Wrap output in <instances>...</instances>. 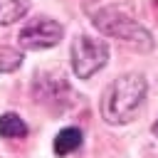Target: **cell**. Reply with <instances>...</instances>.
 I'll list each match as a JSON object with an SVG mask.
<instances>
[{
    "instance_id": "7",
    "label": "cell",
    "mask_w": 158,
    "mask_h": 158,
    "mask_svg": "<svg viewBox=\"0 0 158 158\" xmlns=\"http://www.w3.org/2000/svg\"><path fill=\"white\" fill-rule=\"evenodd\" d=\"M27 10H30V0H0V27L22 20Z\"/></svg>"
},
{
    "instance_id": "5",
    "label": "cell",
    "mask_w": 158,
    "mask_h": 158,
    "mask_svg": "<svg viewBox=\"0 0 158 158\" xmlns=\"http://www.w3.org/2000/svg\"><path fill=\"white\" fill-rule=\"evenodd\" d=\"M62 37H64V27L52 17H35L20 30V44L30 52L49 49L59 44Z\"/></svg>"
},
{
    "instance_id": "2",
    "label": "cell",
    "mask_w": 158,
    "mask_h": 158,
    "mask_svg": "<svg viewBox=\"0 0 158 158\" xmlns=\"http://www.w3.org/2000/svg\"><path fill=\"white\" fill-rule=\"evenodd\" d=\"M146 96H148V81L143 74L131 72V74L116 77L106 86L104 99H101L104 121L111 126H123V123L133 121L136 114L141 111Z\"/></svg>"
},
{
    "instance_id": "1",
    "label": "cell",
    "mask_w": 158,
    "mask_h": 158,
    "mask_svg": "<svg viewBox=\"0 0 158 158\" xmlns=\"http://www.w3.org/2000/svg\"><path fill=\"white\" fill-rule=\"evenodd\" d=\"M81 7L104 37L121 40L138 52H148L153 47V35L136 20L131 0H81Z\"/></svg>"
},
{
    "instance_id": "10",
    "label": "cell",
    "mask_w": 158,
    "mask_h": 158,
    "mask_svg": "<svg viewBox=\"0 0 158 158\" xmlns=\"http://www.w3.org/2000/svg\"><path fill=\"white\" fill-rule=\"evenodd\" d=\"M153 136H158V121L153 123Z\"/></svg>"
},
{
    "instance_id": "4",
    "label": "cell",
    "mask_w": 158,
    "mask_h": 158,
    "mask_svg": "<svg viewBox=\"0 0 158 158\" xmlns=\"http://www.w3.org/2000/svg\"><path fill=\"white\" fill-rule=\"evenodd\" d=\"M32 91H35V99L52 109V111H64L72 106V86L67 81V77L57 69H40L35 74V84H32Z\"/></svg>"
},
{
    "instance_id": "6",
    "label": "cell",
    "mask_w": 158,
    "mask_h": 158,
    "mask_svg": "<svg viewBox=\"0 0 158 158\" xmlns=\"http://www.w3.org/2000/svg\"><path fill=\"white\" fill-rule=\"evenodd\" d=\"M81 138H84L81 128H77V126L62 128V131L57 133V138H54V153H57V156H69L72 151H77V148L81 146Z\"/></svg>"
},
{
    "instance_id": "9",
    "label": "cell",
    "mask_w": 158,
    "mask_h": 158,
    "mask_svg": "<svg viewBox=\"0 0 158 158\" xmlns=\"http://www.w3.org/2000/svg\"><path fill=\"white\" fill-rule=\"evenodd\" d=\"M20 64H22V49H17L12 44L0 47V74H10V72L20 69Z\"/></svg>"
},
{
    "instance_id": "8",
    "label": "cell",
    "mask_w": 158,
    "mask_h": 158,
    "mask_svg": "<svg viewBox=\"0 0 158 158\" xmlns=\"http://www.w3.org/2000/svg\"><path fill=\"white\" fill-rule=\"evenodd\" d=\"M0 136L2 138H22V136H27V123L17 114H2L0 116Z\"/></svg>"
},
{
    "instance_id": "3",
    "label": "cell",
    "mask_w": 158,
    "mask_h": 158,
    "mask_svg": "<svg viewBox=\"0 0 158 158\" xmlns=\"http://www.w3.org/2000/svg\"><path fill=\"white\" fill-rule=\"evenodd\" d=\"M111 49L104 40L89 37V35H77L69 47V59H72V72L77 79H91L96 72H101L109 64Z\"/></svg>"
}]
</instances>
